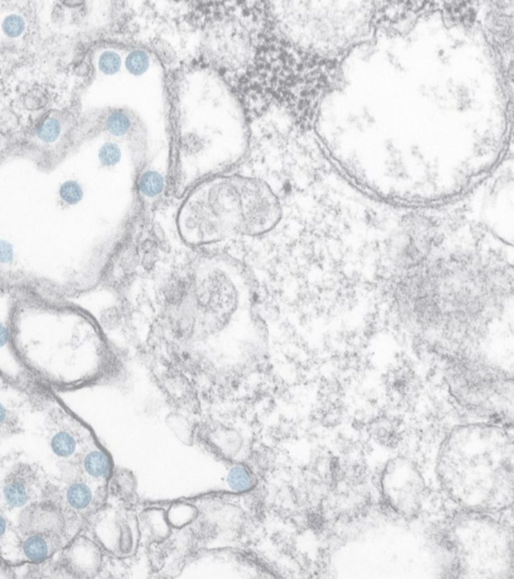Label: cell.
Here are the masks:
<instances>
[{
  "label": "cell",
  "mask_w": 514,
  "mask_h": 579,
  "mask_svg": "<svg viewBox=\"0 0 514 579\" xmlns=\"http://www.w3.org/2000/svg\"><path fill=\"white\" fill-rule=\"evenodd\" d=\"M10 570L3 563L0 562V578H13L12 574H10Z\"/></svg>",
  "instance_id": "ffe728a7"
},
{
  "label": "cell",
  "mask_w": 514,
  "mask_h": 579,
  "mask_svg": "<svg viewBox=\"0 0 514 579\" xmlns=\"http://www.w3.org/2000/svg\"><path fill=\"white\" fill-rule=\"evenodd\" d=\"M127 125L128 122L124 116L114 113L108 119L107 129L114 135H121L127 130Z\"/></svg>",
  "instance_id": "e0dca14e"
},
{
  "label": "cell",
  "mask_w": 514,
  "mask_h": 579,
  "mask_svg": "<svg viewBox=\"0 0 514 579\" xmlns=\"http://www.w3.org/2000/svg\"><path fill=\"white\" fill-rule=\"evenodd\" d=\"M37 473L33 467L19 464L6 476L3 485L4 499L8 506L22 508L26 506L35 492Z\"/></svg>",
  "instance_id": "5b68a950"
},
{
  "label": "cell",
  "mask_w": 514,
  "mask_h": 579,
  "mask_svg": "<svg viewBox=\"0 0 514 579\" xmlns=\"http://www.w3.org/2000/svg\"><path fill=\"white\" fill-rule=\"evenodd\" d=\"M228 482L229 487L237 492H246L253 487L251 473L243 466H235L229 471Z\"/></svg>",
  "instance_id": "9c48e42d"
},
{
  "label": "cell",
  "mask_w": 514,
  "mask_h": 579,
  "mask_svg": "<svg viewBox=\"0 0 514 579\" xmlns=\"http://www.w3.org/2000/svg\"><path fill=\"white\" fill-rule=\"evenodd\" d=\"M26 29V22L19 15H10L2 22V31L10 37H19Z\"/></svg>",
  "instance_id": "9a60e30c"
},
{
  "label": "cell",
  "mask_w": 514,
  "mask_h": 579,
  "mask_svg": "<svg viewBox=\"0 0 514 579\" xmlns=\"http://www.w3.org/2000/svg\"><path fill=\"white\" fill-rule=\"evenodd\" d=\"M280 217L277 199L266 184L233 177L204 183L191 193L180 208L178 228L184 242L198 246L268 232Z\"/></svg>",
  "instance_id": "7a4b0ae2"
},
{
  "label": "cell",
  "mask_w": 514,
  "mask_h": 579,
  "mask_svg": "<svg viewBox=\"0 0 514 579\" xmlns=\"http://www.w3.org/2000/svg\"><path fill=\"white\" fill-rule=\"evenodd\" d=\"M62 546L60 535H28L22 544V551L29 561L42 563L53 556Z\"/></svg>",
  "instance_id": "8992f818"
},
{
  "label": "cell",
  "mask_w": 514,
  "mask_h": 579,
  "mask_svg": "<svg viewBox=\"0 0 514 579\" xmlns=\"http://www.w3.org/2000/svg\"><path fill=\"white\" fill-rule=\"evenodd\" d=\"M141 192L147 196H155L159 194L163 188V179L160 175L156 174H146L141 179Z\"/></svg>",
  "instance_id": "5bb4252c"
},
{
  "label": "cell",
  "mask_w": 514,
  "mask_h": 579,
  "mask_svg": "<svg viewBox=\"0 0 514 579\" xmlns=\"http://www.w3.org/2000/svg\"><path fill=\"white\" fill-rule=\"evenodd\" d=\"M62 125L55 118H48L40 124L37 136L44 143H53L60 135Z\"/></svg>",
  "instance_id": "7c38bea8"
},
{
  "label": "cell",
  "mask_w": 514,
  "mask_h": 579,
  "mask_svg": "<svg viewBox=\"0 0 514 579\" xmlns=\"http://www.w3.org/2000/svg\"><path fill=\"white\" fill-rule=\"evenodd\" d=\"M84 467L86 472L96 479L108 477L111 471L109 458L101 451L89 453L85 458Z\"/></svg>",
  "instance_id": "52a82bcc"
},
{
  "label": "cell",
  "mask_w": 514,
  "mask_h": 579,
  "mask_svg": "<svg viewBox=\"0 0 514 579\" xmlns=\"http://www.w3.org/2000/svg\"><path fill=\"white\" fill-rule=\"evenodd\" d=\"M13 260V249L10 244L0 241V262L10 264Z\"/></svg>",
  "instance_id": "d6986e66"
},
{
  "label": "cell",
  "mask_w": 514,
  "mask_h": 579,
  "mask_svg": "<svg viewBox=\"0 0 514 579\" xmlns=\"http://www.w3.org/2000/svg\"><path fill=\"white\" fill-rule=\"evenodd\" d=\"M60 196L67 204L75 205L82 201L84 192H83L82 186L76 181H69L60 185Z\"/></svg>",
  "instance_id": "4fadbf2b"
},
{
  "label": "cell",
  "mask_w": 514,
  "mask_h": 579,
  "mask_svg": "<svg viewBox=\"0 0 514 579\" xmlns=\"http://www.w3.org/2000/svg\"><path fill=\"white\" fill-rule=\"evenodd\" d=\"M19 432V419L0 403V437H10Z\"/></svg>",
  "instance_id": "8fae6325"
},
{
  "label": "cell",
  "mask_w": 514,
  "mask_h": 579,
  "mask_svg": "<svg viewBox=\"0 0 514 579\" xmlns=\"http://www.w3.org/2000/svg\"><path fill=\"white\" fill-rule=\"evenodd\" d=\"M98 67L103 73L111 75L118 71L120 67V58L113 51H105L101 56Z\"/></svg>",
  "instance_id": "2e32d148"
},
{
  "label": "cell",
  "mask_w": 514,
  "mask_h": 579,
  "mask_svg": "<svg viewBox=\"0 0 514 579\" xmlns=\"http://www.w3.org/2000/svg\"><path fill=\"white\" fill-rule=\"evenodd\" d=\"M51 450L58 457L67 458L76 452V442L75 437L67 432H60L51 439Z\"/></svg>",
  "instance_id": "30bf717a"
},
{
  "label": "cell",
  "mask_w": 514,
  "mask_h": 579,
  "mask_svg": "<svg viewBox=\"0 0 514 579\" xmlns=\"http://www.w3.org/2000/svg\"><path fill=\"white\" fill-rule=\"evenodd\" d=\"M101 162L104 165H113L119 160L120 153H119L118 148L111 143H107L101 148L100 154Z\"/></svg>",
  "instance_id": "ac0fdd59"
},
{
  "label": "cell",
  "mask_w": 514,
  "mask_h": 579,
  "mask_svg": "<svg viewBox=\"0 0 514 579\" xmlns=\"http://www.w3.org/2000/svg\"><path fill=\"white\" fill-rule=\"evenodd\" d=\"M67 504L75 510H84L93 500L91 489L85 482H74L67 488L66 493Z\"/></svg>",
  "instance_id": "ba28073f"
},
{
  "label": "cell",
  "mask_w": 514,
  "mask_h": 579,
  "mask_svg": "<svg viewBox=\"0 0 514 579\" xmlns=\"http://www.w3.org/2000/svg\"><path fill=\"white\" fill-rule=\"evenodd\" d=\"M19 529L26 536H62L66 520L57 505L51 502L33 503L20 514Z\"/></svg>",
  "instance_id": "277c9868"
},
{
  "label": "cell",
  "mask_w": 514,
  "mask_h": 579,
  "mask_svg": "<svg viewBox=\"0 0 514 579\" xmlns=\"http://www.w3.org/2000/svg\"><path fill=\"white\" fill-rule=\"evenodd\" d=\"M385 499L402 516L418 513L425 484L417 469L403 458L393 460L386 467L382 479Z\"/></svg>",
  "instance_id": "3957f363"
},
{
  "label": "cell",
  "mask_w": 514,
  "mask_h": 579,
  "mask_svg": "<svg viewBox=\"0 0 514 579\" xmlns=\"http://www.w3.org/2000/svg\"><path fill=\"white\" fill-rule=\"evenodd\" d=\"M6 527H8V522H6V518L0 514V538L6 533Z\"/></svg>",
  "instance_id": "7402d4cb"
},
{
  "label": "cell",
  "mask_w": 514,
  "mask_h": 579,
  "mask_svg": "<svg viewBox=\"0 0 514 579\" xmlns=\"http://www.w3.org/2000/svg\"><path fill=\"white\" fill-rule=\"evenodd\" d=\"M502 271L472 258L423 262L399 285L402 317L442 347L472 340L502 306L507 278Z\"/></svg>",
  "instance_id": "6da1fadb"
},
{
  "label": "cell",
  "mask_w": 514,
  "mask_h": 579,
  "mask_svg": "<svg viewBox=\"0 0 514 579\" xmlns=\"http://www.w3.org/2000/svg\"><path fill=\"white\" fill-rule=\"evenodd\" d=\"M8 334L6 329L0 325V346H3L8 342Z\"/></svg>",
  "instance_id": "44dd1931"
}]
</instances>
